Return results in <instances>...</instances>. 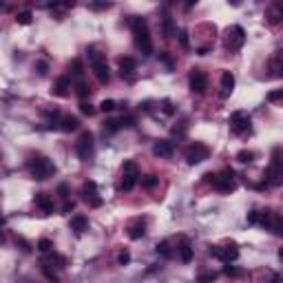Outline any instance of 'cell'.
Masks as SVG:
<instances>
[{
    "label": "cell",
    "mask_w": 283,
    "mask_h": 283,
    "mask_svg": "<svg viewBox=\"0 0 283 283\" xmlns=\"http://www.w3.org/2000/svg\"><path fill=\"white\" fill-rule=\"evenodd\" d=\"M157 184H159V177H157V175H144V177H142V186H144L146 190L155 188Z\"/></svg>",
    "instance_id": "cell-28"
},
{
    "label": "cell",
    "mask_w": 283,
    "mask_h": 283,
    "mask_svg": "<svg viewBox=\"0 0 283 283\" xmlns=\"http://www.w3.org/2000/svg\"><path fill=\"white\" fill-rule=\"evenodd\" d=\"M120 124H122V129H124V126H126V129H133V126H135V117H131V115L122 117Z\"/></svg>",
    "instance_id": "cell-42"
},
{
    "label": "cell",
    "mask_w": 283,
    "mask_h": 283,
    "mask_svg": "<svg viewBox=\"0 0 283 283\" xmlns=\"http://www.w3.org/2000/svg\"><path fill=\"white\" fill-rule=\"evenodd\" d=\"M188 84H190L192 93L202 95V93H206V89H208V75L202 71V69H192L190 75H188Z\"/></svg>",
    "instance_id": "cell-13"
},
{
    "label": "cell",
    "mask_w": 283,
    "mask_h": 283,
    "mask_svg": "<svg viewBox=\"0 0 283 283\" xmlns=\"http://www.w3.org/2000/svg\"><path fill=\"white\" fill-rule=\"evenodd\" d=\"M133 38L137 49L142 51V56L149 58L153 53V40H151V31H149V22L146 18H133Z\"/></svg>",
    "instance_id": "cell-3"
},
{
    "label": "cell",
    "mask_w": 283,
    "mask_h": 283,
    "mask_svg": "<svg viewBox=\"0 0 283 283\" xmlns=\"http://www.w3.org/2000/svg\"><path fill=\"white\" fill-rule=\"evenodd\" d=\"M157 254H162V257H173V250H170V244L168 241H162V244H157Z\"/></svg>",
    "instance_id": "cell-32"
},
{
    "label": "cell",
    "mask_w": 283,
    "mask_h": 283,
    "mask_svg": "<svg viewBox=\"0 0 283 283\" xmlns=\"http://www.w3.org/2000/svg\"><path fill=\"white\" fill-rule=\"evenodd\" d=\"M135 71H137V60L131 58V56L120 58V73H122V77H126V80H135Z\"/></svg>",
    "instance_id": "cell-14"
},
{
    "label": "cell",
    "mask_w": 283,
    "mask_h": 283,
    "mask_svg": "<svg viewBox=\"0 0 283 283\" xmlns=\"http://www.w3.org/2000/svg\"><path fill=\"white\" fill-rule=\"evenodd\" d=\"M69 89H71V77L60 75L58 80H56V84H53L51 93L53 95H58V97H64V95H69Z\"/></svg>",
    "instance_id": "cell-17"
},
{
    "label": "cell",
    "mask_w": 283,
    "mask_h": 283,
    "mask_svg": "<svg viewBox=\"0 0 283 283\" xmlns=\"http://www.w3.org/2000/svg\"><path fill=\"white\" fill-rule=\"evenodd\" d=\"M36 206H38L40 210L44 212V215H51V212L56 210V206H53V199L47 195V192H38V195H36Z\"/></svg>",
    "instance_id": "cell-19"
},
{
    "label": "cell",
    "mask_w": 283,
    "mask_h": 283,
    "mask_svg": "<svg viewBox=\"0 0 283 283\" xmlns=\"http://www.w3.org/2000/svg\"><path fill=\"white\" fill-rule=\"evenodd\" d=\"M38 250H40V252H44V254H49L53 250V241L51 239H40L38 241Z\"/></svg>",
    "instance_id": "cell-34"
},
{
    "label": "cell",
    "mask_w": 283,
    "mask_h": 283,
    "mask_svg": "<svg viewBox=\"0 0 283 283\" xmlns=\"http://www.w3.org/2000/svg\"><path fill=\"white\" fill-rule=\"evenodd\" d=\"M177 252H179V259H182L184 264H188V261H192V245H190V241L182 239V244H179Z\"/></svg>",
    "instance_id": "cell-22"
},
{
    "label": "cell",
    "mask_w": 283,
    "mask_h": 283,
    "mask_svg": "<svg viewBox=\"0 0 283 283\" xmlns=\"http://www.w3.org/2000/svg\"><path fill=\"white\" fill-rule=\"evenodd\" d=\"M44 265H49V268H51V265H56V268L62 270L64 265H67V257H62V254H56V252H53L51 257H49V259H44Z\"/></svg>",
    "instance_id": "cell-24"
},
{
    "label": "cell",
    "mask_w": 283,
    "mask_h": 283,
    "mask_svg": "<svg viewBox=\"0 0 283 283\" xmlns=\"http://www.w3.org/2000/svg\"><path fill=\"white\" fill-rule=\"evenodd\" d=\"M265 186H281L283 184V149L274 146L272 155H270V164L264 173Z\"/></svg>",
    "instance_id": "cell-1"
},
{
    "label": "cell",
    "mask_w": 283,
    "mask_h": 283,
    "mask_svg": "<svg viewBox=\"0 0 283 283\" xmlns=\"http://www.w3.org/2000/svg\"><path fill=\"white\" fill-rule=\"evenodd\" d=\"M58 192H60L62 197H69V186H67V184H60V186H58Z\"/></svg>",
    "instance_id": "cell-46"
},
{
    "label": "cell",
    "mask_w": 283,
    "mask_h": 283,
    "mask_svg": "<svg viewBox=\"0 0 283 283\" xmlns=\"http://www.w3.org/2000/svg\"><path fill=\"white\" fill-rule=\"evenodd\" d=\"M224 274H228V277H230V274H232V277H237V274H241V272H239V270H235L232 265H226V268H224Z\"/></svg>",
    "instance_id": "cell-44"
},
{
    "label": "cell",
    "mask_w": 283,
    "mask_h": 283,
    "mask_svg": "<svg viewBox=\"0 0 283 283\" xmlns=\"http://www.w3.org/2000/svg\"><path fill=\"white\" fill-rule=\"evenodd\" d=\"M153 153L162 159H168V157H173L175 146H173V142H168V139H159V142L153 144Z\"/></svg>",
    "instance_id": "cell-15"
},
{
    "label": "cell",
    "mask_w": 283,
    "mask_h": 283,
    "mask_svg": "<svg viewBox=\"0 0 283 283\" xmlns=\"http://www.w3.org/2000/svg\"><path fill=\"white\" fill-rule=\"evenodd\" d=\"M210 254L217 257V259H221L224 264H230V261H235L237 257H239V245H237L235 241H228V244H224V245H212Z\"/></svg>",
    "instance_id": "cell-10"
},
{
    "label": "cell",
    "mask_w": 283,
    "mask_h": 283,
    "mask_svg": "<svg viewBox=\"0 0 283 283\" xmlns=\"http://www.w3.org/2000/svg\"><path fill=\"white\" fill-rule=\"evenodd\" d=\"M254 157H257V155H254L252 151H239V153H237V159H239L241 164H250V162H254Z\"/></svg>",
    "instance_id": "cell-30"
},
{
    "label": "cell",
    "mask_w": 283,
    "mask_h": 283,
    "mask_svg": "<svg viewBox=\"0 0 283 283\" xmlns=\"http://www.w3.org/2000/svg\"><path fill=\"white\" fill-rule=\"evenodd\" d=\"M164 36L173 38V20H170V16H164Z\"/></svg>",
    "instance_id": "cell-33"
},
{
    "label": "cell",
    "mask_w": 283,
    "mask_h": 283,
    "mask_svg": "<svg viewBox=\"0 0 283 283\" xmlns=\"http://www.w3.org/2000/svg\"><path fill=\"white\" fill-rule=\"evenodd\" d=\"M159 60H164L168 69H173V58H170V56H168L166 51H162V53H159Z\"/></svg>",
    "instance_id": "cell-43"
},
{
    "label": "cell",
    "mask_w": 283,
    "mask_h": 283,
    "mask_svg": "<svg viewBox=\"0 0 283 283\" xmlns=\"http://www.w3.org/2000/svg\"><path fill=\"white\" fill-rule=\"evenodd\" d=\"M60 129L67 131V133H71V131H77L80 129V120L73 115H64L62 120H60Z\"/></svg>",
    "instance_id": "cell-23"
},
{
    "label": "cell",
    "mask_w": 283,
    "mask_h": 283,
    "mask_svg": "<svg viewBox=\"0 0 283 283\" xmlns=\"http://www.w3.org/2000/svg\"><path fill=\"white\" fill-rule=\"evenodd\" d=\"M177 38H179V44H182V49H188V31H186V29H182V31H179Z\"/></svg>",
    "instance_id": "cell-41"
},
{
    "label": "cell",
    "mask_w": 283,
    "mask_h": 283,
    "mask_svg": "<svg viewBox=\"0 0 283 283\" xmlns=\"http://www.w3.org/2000/svg\"><path fill=\"white\" fill-rule=\"evenodd\" d=\"M111 5H91V9H109Z\"/></svg>",
    "instance_id": "cell-50"
},
{
    "label": "cell",
    "mask_w": 283,
    "mask_h": 283,
    "mask_svg": "<svg viewBox=\"0 0 283 283\" xmlns=\"http://www.w3.org/2000/svg\"><path fill=\"white\" fill-rule=\"evenodd\" d=\"M129 261H131V252H129V250H122V252L117 254V264H120V265H126Z\"/></svg>",
    "instance_id": "cell-38"
},
{
    "label": "cell",
    "mask_w": 283,
    "mask_h": 283,
    "mask_svg": "<svg viewBox=\"0 0 283 283\" xmlns=\"http://www.w3.org/2000/svg\"><path fill=\"white\" fill-rule=\"evenodd\" d=\"M139 182V168L135 162H124L122 166V184H120V190L122 192H131L135 188V184Z\"/></svg>",
    "instance_id": "cell-5"
},
{
    "label": "cell",
    "mask_w": 283,
    "mask_h": 283,
    "mask_svg": "<svg viewBox=\"0 0 283 283\" xmlns=\"http://www.w3.org/2000/svg\"><path fill=\"white\" fill-rule=\"evenodd\" d=\"M184 155H186V162L190 164V166H195V164H202L210 157V149H208L204 142H192Z\"/></svg>",
    "instance_id": "cell-9"
},
{
    "label": "cell",
    "mask_w": 283,
    "mask_h": 283,
    "mask_svg": "<svg viewBox=\"0 0 283 283\" xmlns=\"http://www.w3.org/2000/svg\"><path fill=\"white\" fill-rule=\"evenodd\" d=\"M270 20H272V22H281V20H283V2H277V5L272 7Z\"/></svg>",
    "instance_id": "cell-29"
},
{
    "label": "cell",
    "mask_w": 283,
    "mask_h": 283,
    "mask_svg": "<svg viewBox=\"0 0 283 283\" xmlns=\"http://www.w3.org/2000/svg\"><path fill=\"white\" fill-rule=\"evenodd\" d=\"M277 232L283 237V219H279V221H277Z\"/></svg>",
    "instance_id": "cell-49"
},
{
    "label": "cell",
    "mask_w": 283,
    "mask_h": 283,
    "mask_svg": "<svg viewBox=\"0 0 283 283\" xmlns=\"http://www.w3.org/2000/svg\"><path fill=\"white\" fill-rule=\"evenodd\" d=\"M80 111L84 113V115H89V117L95 115V106L89 104V102H80Z\"/></svg>",
    "instance_id": "cell-35"
},
{
    "label": "cell",
    "mask_w": 283,
    "mask_h": 283,
    "mask_svg": "<svg viewBox=\"0 0 283 283\" xmlns=\"http://www.w3.org/2000/svg\"><path fill=\"white\" fill-rule=\"evenodd\" d=\"M80 195H82V202L89 204L91 208H100L102 206V197H100V192H97V184L91 182V179L82 184Z\"/></svg>",
    "instance_id": "cell-12"
},
{
    "label": "cell",
    "mask_w": 283,
    "mask_h": 283,
    "mask_svg": "<svg viewBox=\"0 0 283 283\" xmlns=\"http://www.w3.org/2000/svg\"><path fill=\"white\" fill-rule=\"evenodd\" d=\"M27 170H29V175L34 179L42 182V179H49L56 173V164L49 157H44V155H31V157L27 159Z\"/></svg>",
    "instance_id": "cell-2"
},
{
    "label": "cell",
    "mask_w": 283,
    "mask_h": 283,
    "mask_svg": "<svg viewBox=\"0 0 283 283\" xmlns=\"http://www.w3.org/2000/svg\"><path fill=\"white\" fill-rule=\"evenodd\" d=\"M144 235H146V219L137 217V219L129 226V237L131 239H142Z\"/></svg>",
    "instance_id": "cell-18"
},
{
    "label": "cell",
    "mask_w": 283,
    "mask_h": 283,
    "mask_svg": "<svg viewBox=\"0 0 283 283\" xmlns=\"http://www.w3.org/2000/svg\"><path fill=\"white\" fill-rule=\"evenodd\" d=\"M272 283H283V279H281V277H274V279H272Z\"/></svg>",
    "instance_id": "cell-51"
},
{
    "label": "cell",
    "mask_w": 283,
    "mask_h": 283,
    "mask_svg": "<svg viewBox=\"0 0 283 283\" xmlns=\"http://www.w3.org/2000/svg\"><path fill=\"white\" fill-rule=\"evenodd\" d=\"M277 221H279V219H274V210H264V212H259V224L264 226L265 230H277Z\"/></svg>",
    "instance_id": "cell-21"
},
{
    "label": "cell",
    "mask_w": 283,
    "mask_h": 283,
    "mask_svg": "<svg viewBox=\"0 0 283 283\" xmlns=\"http://www.w3.org/2000/svg\"><path fill=\"white\" fill-rule=\"evenodd\" d=\"M87 53H89V60H91V69H93V73H95L97 82H100V84H109L111 71H109V64H106V58L102 56V53H97L95 47H89Z\"/></svg>",
    "instance_id": "cell-4"
},
{
    "label": "cell",
    "mask_w": 283,
    "mask_h": 283,
    "mask_svg": "<svg viewBox=\"0 0 283 283\" xmlns=\"http://www.w3.org/2000/svg\"><path fill=\"white\" fill-rule=\"evenodd\" d=\"M228 124H230V131L235 135H248L252 131V120H250L248 111H235L230 120H228Z\"/></svg>",
    "instance_id": "cell-6"
},
{
    "label": "cell",
    "mask_w": 283,
    "mask_h": 283,
    "mask_svg": "<svg viewBox=\"0 0 283 283\" xmlns=\"http://www.w3.org/2000/svg\"><path fill=\"white\" fill-rule=\"evenodd\" d=\"M212 186H215L219 192H232L237 188L235 170H232V168H224L221 173H217V179H215Z\"/></svg>",
    "instance_id": "cell-11"
},
{
    "label": "cell",
    "mask_w": 283,
    "mask_h": 283,
    "mask_svg": "<svg viewBox=\"0 0 283 283\" xmlns=\"http://www.w3.org/2000/svg\"><path fill=\"white\" fill-rule=\"evenodd\" d=\"M245 42V31L244 27L239 24H232L230 29H226V36H224V44L226 49H230V51H239Z\"/></svg>",
    "instance_id": "cell-8"
},
{
    "label": "cell",
    "mask_w": 283,
    "mask_h": 283,
    "mask_svg": "<svg viewBox=\"0 0 283 283\" xmlns=\"http://www.w3.org/2000/svg\"><path fill=\"white\" fill-rule=\"evenodd\" d=\"M38 73H40V75L47 73V62H38Z\"/></svg>",
    "instance_id": "cell-47"
},
{
    "label": "cell",
    "mask_w": 283,
    "mask_h": 283,
    "mask_svg": "<svg viewBox=\"0 0 283 283\" xmlns=\"http://www.w3.org/2000/svg\"><path fill=\"white\" fill-rule=\"evenodd\" d=\"M115 102H113V100H104V102H102V104H100V109L102 111H104V113H111V111H115Z\"/></svg>",
    "instance_id": "cell-39"
},
{
    "label": "cell",
    "mask_w": 283,
    "mask_h": 283,
    "mask_svg": "<svg viewBox=\"0 0 283 283\" xmlns=\"http://www.w3.org/2000/svg\"><path fill=\"white\" fill-rule=\"evenodd\" d=\"M73 208H75V204H73V202H67V204L62 206V210H64V212H71Z\"/></svg>",
    "instance_id": "cell-48"
},
{
    "label": "cell",
    "mask_w": 283,
    "mask_h": 283,
    "mask_svg": "<svg viewBox=\"0 0 283 283\" xmlns=\"http://www.w3.org/2000/svg\"><path fill=\"white\" fill-rule=\"evenodd\" d=\"M274 69L279 71V75H283V51H277L274 56Z\"/></svg>",
    "instance_id": "cell-37"
},
{
    "label": "cell",
    "mask_w": 283,
    "mask_h": 283,
    "mask_svg": "<svg viewBox=\"0 0 283 283\" xmlns=\"http://www.w3.org/2000/svg\"><path fill=\"white\" fill-rule=\"evenodd\" d=\"M71 230L75 235H82L84 230H89V217L84 215H73L71 217Z\"/></svg>",
    "instance_id": "cell-20"
},
{
    "label": "cell",
    "mask_w": 283,
    "mask_h": 283,
    "mask_svg": "<svg viewBox=\"0 0 283 283\" xmlns=\"http://www.w3.org/2000/svg\"><path fill=\"white\" fill-rule=\"evenodd\" d=\"M232 89H235V75L230 71H224L221 73V91H219L221 100H226V97L230 95Z\"/></svg>",
    "instance_id": "cell-16"
},
{
    "label": "cell",
    "mask_w": 283,
    "mask_h": 283,
    "mask_svg": "<svg viewBox=\"0 0 283 283\" xmlns=\"http://www.w3.org/2000/svg\"><path fill=\"white\" fill-rule=\"evenodd\" d=\"M75 153H77V157H80L82 162H89V159H93V153H95L93 133L84 131V133L80 135V139H77V144H75Z\"/></svg>",
    "instance_id": "cell-7"
},
{
    "label": "cell",
    "mask_w": 283,
    "mask_h": 283,
    "mask_svg": "<svg viewBox=\"0 0 283 283\" xmlns=\"http://www.w3.org/2000/svg\"><path fill=\"white\" fill-rule=\"evenodd\" d=\"M248 221H250V224H257V221H259V212H257V210L248 212Z\"/></svg>",
    "instance_id": "cell-45"
},
{
    "label": "cell",
    "mask_w": 283,
    "mask_h": 283,
    "mask_svg": "<svg viewBox=\"0 0 283 283\" xmlns=\"http://www.w3.org/2000/svg\"><path fill=\"white\" fill-rule=\"evenodd\" d=\"M31 20H34V14H31L29 9L18 11V14H16V22H18V24H31Z\"/></svg>",
    "instance_id": "cell-26"
},
{
    "label": "cell",
    "mask_w": 283,
    "mask_h": 283,
    "mask_svg": "<svg viewBox=\"0 0 283 283\" xmlns=\"http://www.w3.org/2000/svg\"><path fill=\"white\" fill-rule=\"evenodd\" d=\"M120 129H122L120 120H115V117H109V120H104V133H117Z\"/></svg>",
    "instance_id": "cell-25"
},
{
    "label": "cell",
    "mask_w": 283,
    "mask_h": 283,
    "mask_svg": "<svg viewBox=\"0 0 283 283\" xmlns=\"http://www.w3.org/2000/svg\"><path fill=\"white\" fill-rule=\"evenodd\" d=\"M212 281H217V272H212V270L202 272L199 277H197V283H212Z\"/></svg>",
    "instance_id": "cell-31"
},
{
    "label": "cell",
    "mask_w": 283,
    "mask_h": 283,
    "mask_svg": "<svg viewBox=\"0 0 283 283\" xmlns=\"http://www.w3.org/2000/svg\"><path fill=\"white\" fill-rule=\"evenodd\" d=\"M69 69H71L73 75H82V73H84V67H82L80 60H73V62L69 64Z\"/></svg>",
    "instance_id": "cell-36"
},
{
    "label": "cell",
    "mask_w": 283,
    "mask_h": 283,
    "mask_svg": "<svg viewBox=\"0 0 283 283\" xmlns=\"http://www.w3.org/2000/svg\"><path fill=\"white\" fill-rule=\"evenodd\" d=\"M162 111L166 113V115H173V113H175L173 102H170V100H164V102H162Z\"/></svg>",
    "instance_id": "cell-40"
},
{
    "label": "cell",
    "mask_w": 283,
    "mask_h": 283,
    "mask_svg": "<svg viewBox=\"0 0 283 283\" xmlns=\"http://www.w3.org/2000/svg\"><path fill=\"white\" fill-rule=\"evenodd\" d=\"M75 93L82 97V102H84V97H87V95H91V87H89V84H87V82H84V80H80V82H77V84H75Z\"/></svg>",
    "instance_id": "cell-27"
},
{
    "label": "cell",
    "mask_w": 283,
    "mask_h": 283,
    "mask_svg": "<svg viewBox=\"0 0 283 283\" xmlns=\"http://www.w3.org/2000/svg\"><path fill=\"white\" fill-rule=\"evenodd\" d=\"M281 100H283V97H281Z\"/></svg>",
    "instance_id": "cell-52"
}]
</instances>
